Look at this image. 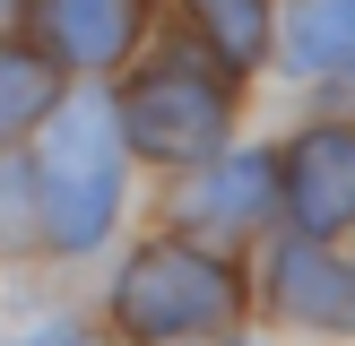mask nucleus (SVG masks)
Segmentation results:
<instances>
[{
    "label": "nucleus",
    "mask_w": 355,
    "mask_h": 346,
    "mask_svg": "<svg viewBox=\"0 0 355 346\" xmlns=\"http://www.w3.org/2000/svg\"><path fill=\"white\" fill-rule=\"evenodd\" d=\"M17 9H26V0H0V26H17Z\"/></svg>",
    "instance_id": "obj_13"
},
{
    "label": "nucleus",
    "mask_w": 355,
    "mask_h": 346,
    "mask_svg": "<svg viewBox=\"0 0 355 346\" xmlns=\"http://www.w3.org/2000/svg\"><path fill=\"white\" fill-rule=\"evenodd\" d=\"M113 121L130 138V156H148V165H200L234 130V78L208 52H156L148 69L121 78Z\"/></svg>",
    "instance_id": "obj_3"
},
{
    "label": "nucleus",
    "mask_w": 355,
    "mask_h": 346,
    "mask_svg": "<svg viewBox=\"0 0 355 346\" xmlns=\"http://www.w3.org/2000/svg\"><path fill=\"white\" fill-rule=\"evenodd\" d=\"M277 208L295 217V234H347L355 225V121H312L277 156Z\"/></svg>",
    "instance_id": "obj_6"
},
{
    "label": "nucleus",
    "mask_w": 355,
    "mask_h": 346,
    "mask_svg": "<svg viewBox=\"0 0 355 346\" xmlns=\"http://www.w3.org/2000/svg\"><path fill=\"white\" fill-rule=\"evenodd\" d=\"M269 217H277V156H260V147H217V156H200L191 182H182V199H173V234L217 242V251L252 242Z\"/></svg>",
    "instance_id": "obj_4"
},
{
    "label": "nucleus",
    "mask_w": 355,
    "mask_h": 346,
    "mask_svg": "<svg viewBox=\"0 0 355 346\" xmlns=\"http://www.w3.org/2000/svg\"><path fill=\"white\" fill-rule=\"evenodd\" d=\"M277 52H286L295 78H338V69H355V0H295L286 26H277Z\"/></svg>",
    "instance_id": "obj_9"
},
{
    "label": "nucleus",
    "mask_w": 355,
    "mask_h": 346,
    "mask_svg": "<svg viewBox=\"0 0 355 346\" xmlns=\"http://www.w3.org/2000/svg\"><path fill=\"white\" fill-rule=\"evenodd\" d=\"M52 104H61V69L35 44H0V147H17Z\"/></svg>",
    "instance_id": "obj_10"
},
{
    "label": "nucleus",
    "mask_w": 355,
    "mask_h": 346,
    "mask_svg": "<svg viewBox=\"0 0 355 346\" xmlns=\"http://www.w3.org/2000/svg\"><path fill=\"white\" fill-rule=\"evenodd\" d=\"M35 234L52 242L61 260H87L104 234L121 225V182H130V138L113 121V95H69L35 121Z\"/></svg>",
    "instance_id": "obj_1"
},
{
    "label": "nucleus",
    "mask_w": 355,
    "mask_h": 346,
    "mask_svg": "<svg viewBox=\"0 0 355 346\" xmlns=\"http://www.w3.org/2000/svg\"><path fill=\"white\" fill-rule=\"evenodd\" d=\"M26 44L44 52L61 78H104L139 52L148 35V0H26L17 9Z\"/></svg>",
    "instance_id": "obj_5"
},
{
    "label": "nucleus",
    "mask_w": 355,
    "mask_h": 346,
    "mask_svg": "<svg viewBox=\"0 0 355 346\" xmlns=\"http://www.w3.org/2000/svg\"><path fill=\"white\" fill-rule=\"evenodd\" d=\"M26 346H104V338H96V329H78V320H44Z\"/></svg>",
    "instance_id": "obj_12"
},
{
    "label": "nucleus",
    "mask_w": 355,
    "mask_h": 346,
    "mask_svg": "<svg viewBox=\"0 0 355 346\" xmlns=\"http://www.w3.org/2000/svg\"><path fill=\"white\" fill-rule=\"evenodd\" d=\"M26 234H35V173H26V156L0 147V251H17Z\"/></svg>",
    "instance_id": "obj_11"
},
{
    "label": "nucleus",
    "mask_w": 355,
    "mask_h": 346,
    "mask_svg": "<svg viewBox=\"0 0 355 346\" xmlns=\"http://www.w3.org/2000/svg\"><path fill=\"white\" fill-rule=\"evenodd\" d=\"M191 35H200V52L225 69V78H243V69L269 61V35H277V9L269 0H182Z\"/></svg>",
    "instance_id": "obj_8"
},
{
    "label": "nucleus",
    "mask_w": 355,
    "mask_h": 346,
    "mask_svg": "<svg viewBox=\"0 0 355 346\" xmlns=\"http://www.w3.org/2000/svg\"><path fill=\"white\" fill-rule=\"evenodd\" d=\"M277 320L321 329V338H355V260H338L321 234H286L269 251V277H260Z\"/></svg>",
    "instance_id": "obj_7"
},
{
    "label": "nucleus",
    "mask_w": 355,
    "mask_h": 346,
    "mask_svg": "<svg viewBox=\"0 0 355 346\" xmlns=\"http://www.w3.org/2000/svg\"><path fill=\"white\" fill-rule=\"evenodd\" d=\"M225 346H234V338H225Z\"/></svg>",
    "instance_id": "obj_14"
},
{
    "label": "nucleus",
    "mask_w": 355,
    "mask_h": 346,
    "mask_svg": "<svg viewBox=\"0 0 355 346\" xmlns=\"http://www.w3.org/2000/svg\"><path fill=\"white\" fill-rule=\"evenodd\" d=\"M243 303H252V286H243V268L217 251V242L156 234V242H139V251L113 268L104 320H113V338H130V346H191V338H234Z\"/></svg>",
    "instance_id": "obj_2"
}]
</instances>
